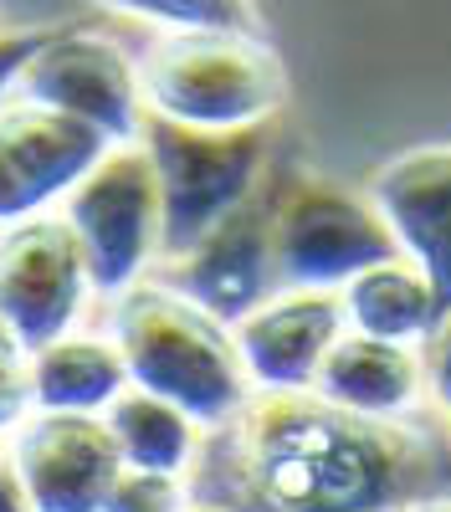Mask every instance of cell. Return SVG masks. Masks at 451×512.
<instances>
[{"label": "cell", "instance_id": "obj_1", "mask_svg": "<svg viewBox=\"0 0 451 512\" xmlns=\"http://www.w3.org/2000/svg\"><path fill=\"white\" fill-rule=\"evenodd\" d=\"M446 451L416 420H369L308 395H257L205 431L195 502L226 512H410L441 497Z\"/></svg>", "mask_w": 451, "mask_h": 512}, {"label": "cell", "instance_id": "obj_2", "mask_svg": "<svg viewBox=\"0 0 451 512\" xmlns=\"http://www.w3.org/2000/svg\"><path fill=\"white\" fill-rule=\"evenodd\" d=\"M108 338L129 364L134 390L175 400L205 431H221L257 400L236 333L170 282H139L113 297Z\"/></svg>", "mask_w": 451, "mask_h": 512}, {"label": "cell", "instance_id": "obj_3", "mask_svg": "<svg viewBox=\"0 0 451 512\" xmlns=\"http://www.w3.org/2000/svg\"><path fill=\"white\" fill-rule=\"evenodd\" d=\"M139 77L149 113L211 134L262 128L287 98L282 57L262 31H159Z\"/></svg>", "mask_w": 451, "mask_h": 512}, {"label": "cell", "instance_id": "obj_4", "mask_svg": "<svg viewBox=\"0 0 451 512\" xmlns=\"http://www.w3.org/2000/svg\"><path fill=\"white\" fill-rule=\"evenodd\" d=\"M6 98L41 103L67 118L93 123L113 144H139L149 103L139 62L103 31L52 26V31H11L6 36Z\"/></svg>", "mask_w": 451, "mask_h": 512}, {"label": "cell", "instance_id": "obj_5", "mask_svg": "<svg viewBox=\"0 0 451 512\" xmlns=\"http://www.w3.org/2000/svg\"><path fill=\"white\" fill-rule=\"evenodd\" d=\"M159 175V200H164V241L159 256L180 262L211 236L231 210H241L257 195V175L267 164V139L262 128H236V134H211V128H185L149 113L144 139Z\"/></svg>", "mask_w": 451, "mask_h": 512}, {"label": "cell", "instance_id": "obj_6", "mask_svg": "<svg viewBox=\"0 0 451 512\" xmlns=\"http://www.w3.org/2000/svg\"><path fill=\"white\" fill-rule=\"evenodd\" d=\"M282 292H344L359 272L395 262L400 241L380 205L334 180H298L272 200Z\"/></svg>", "mask_w": 451, "mask_h": 512}, {"label": "cell", "instance_id": "obj_7", "mask_svg": "<svg viewBox=\"0 0 451 512\" xmlns=\"http://www.w3.org/2000/svg\"><path fill=\"white\" fill-rule=\"evenodd\" d=\"M62 221L77 231L82 256L98 297H123L134 292L159 256L164 241V200H159V175L144 144H118L88 180H82L67 205Z\"/></svg>", "mask_w": 451, "mask_h": 512}, {"label": "cell", "instance_id": "obj_8", "mask_svg": "<svg viewBox=\"0 0 451 512\" xmlns=\"http://www.w3.org/2000/svg\"><path fill=\"white\" fill-rule=\"evenodd\" d=\"M88 292L98 287L62 210L6 226V241H0V323H6L11 354L31 359L36 349L67 338L88 308Z\"/></svg>", "mask_w": 451, "mask_h": 512}, {"label": "cell", "instance_id": "obj_9", "mask_svg": "<svg viewBox=\"0 0 451 512\" xmlns=\"http://www.w3.org/2000/svg\"><path fill=\"white\" fill-rule=\"evenodd\" d=\"M118 144L93 123L67 118L41 103H11L0 118V221L16 226L31 216H52V205L93 175Z\"/></svg>", "mask_w": 451, "mask_h": 512}, {"label": "cell", "instance_id": "obj_10", "mask_svg": "<svg viewBox=\"0 0 451 512\" xmlns=\"http://www.w3.org/2000/svg\"><path fill=\"white\" fill-rule=\"evenodd\" d=\"M6 466L21 477L36 512H108L118 477L129 472L103 415L31 410L6 431Z\"/></svg>", "mask_w": 451, "mask_h": 512}, {"label": "cell", "instance_id": "obj_11", "mask_svg": "<svg viewBox=\"0 0 451 512\" xmlns=\"http://www.w3.org/2000/svg\"><path fill=\"white\" fill-rule=\"evenodd\" d=\"M170 287H180L195 308L236 328L262 303L282 292L277 282V241H272V200L252 195L241 210L205 236L195 251H185L170 267Z\"/></svg>", "mask_w": 451, "mask_h": 512}, {"label": "cell", "instance_id": "obj_12", "mask_svg": "<svg viewBox=\"0 0 451 512\" xmlns=\"http://www.w3.org/2000/svg\"><path fill=\"white\" fill-rule=\"evenodd\" d=\"M231 333L257 395H308L328 349L349 333V313L339 292H277Z\"/></svg>", "mask_w": 451, "mask_h": 512}, {"label": "cell", "instance_id": "obj_13", "mask_svg": "<svg viewBox=\"0 0 451 512\" xmlns=\"http://www.w3.org/2000/svg\"><path fill=\"white\" fill-rule=\"evenodd\" d=\"M369 200L390 221L400 251L431 277L436 313H451V144L405 149L375 169Z\"/></svg>", "mask_w": 451, "mask_h": 512}, {"label": "cell", "instance_id": "obj_14", "mask_svg": "<svg viewBox=\"0 0 451 512\" xmlns=\"http://www.w3.org/2000/svg\"><path fill=\"white\" fill-rule=\"evenodd\" d=\"M313 395L339 410L369 415V420H405L426 400V354L349 328L328 349Z\"/></svg>", "mask_w": 451, "mask_h": 512}, {"label": "cell", "instance_id": "obj_15", "mask_svg": "<svg viewBox=\"0 0 451 512\" xmlns=\"http://www.w3.org/2000/svg\"><path fill=\"white\" fill-rule=\"evenodd\" d=\"M26 369H31L36 410H57V415H108L123 390H134L118 344L93 333H67L57 344L36 349Z\"/></svg>", "mask_w": 451, "mask_h": 512}, {"label": "cell", "instance_id": "obj_16", "mask_svg": "<svg viewBox=\"0 0 451 512\" xmlns=\"http://www.w3.org/2000/svg\"><path fill=\"white\" fill-rule=\"evenodd\" d=\"M339 297H344L349 328L369 333V338H385V344L421 349L426 338L441 328L431 277L410 262V256H395V262H380V267L359 272Z\"/></svg>", "mask_w": 451, "mask_h": 512}, {"label": "cell", "instance_id": "obj_17", "mask_svg": "<svg viewBox=\"0 0 451 512\" xmlns=\"http://www.w3.org/2000/svg\"><path fill=\"white\" fill-rule=\"evenodd\" d=\"M103 420H108L129 472H170V477L195 472L200 446H205V425L195 415H185L175 400L149 395V390H123Z\"/></svg>", "mask_w": 451, "mask_h": 512}, {"label": "cell", "instance_id": "obj_18", "mask_svg": "<svg viewBox=\"0 0 451 512\" xmlns=\"http://www.w3.org/2000/svg\"><path fill=\"white\" fill-rule=\"evenodd\" d=\"M98 6L159 31H257L252 0H98Z\"/></svg>", "mask_w": 451, "mask_h": 512}, {"label": "cell", "instance_id": "obj_19", "mask_svg": "<svg viewBox=\"0 0 451 512\" xmlns=\"http://www.w3.org/2000/svg\"><path fill=\"white\" fill-rule=\"evenodd\" d=\"M195 492L190 477H170V472H123L108 512H190Z\"/></svg>", "mask_w": 451, "mask_h": 512}, {"label": "cell", "instance_id": "obj_20", "mask_svg": "<svg viewBox=\"0 0 451 512\" xmlns=\"http://www.w3.org/2000/svg\"><path fill=\"white\" fill-rule=\"evenodd\" d=\"M421 354H426V400L451 425V313L441 318V328L421 344Z\"/></svg>", "mask_w": 451, "mask_h": 512}, {"label": "cell", "instance_id": "obj_21", "mask_svg": "<svg viewBox=\"0 0 451 512\" xmlns=\"http://www.w3.org/2000/svg\"><path fill=\"white\" fill-rule=\"evenodd\" d=\"M0 512H36V502L26 497V487H21V477L11 472H0Z\"/></svg>", "mask_w": 451, "mask_h": 512}, {"label": "cell", "instance_id": "obj_22", "mask_svg": "<svg viewBox=\"0 0 451 512\" xmlns=\"http://www.w3.org/2000/svg\"><path fill=\"white\" fill-rule=\"evenodd\" d=\"M410 512H451V497L441 492V497H426V502H416Z\"/></svg>", "mask_w": 451, "mask_h": 512}, {"label": "cell", "instance_id": "obj_23", "mask_svg": "<svg viewBox=\"0 0 451 512\" xmlns=\"http://www.w3.org/2000/svg\"><path fill=\"white\" fill-rule=\"evenodd\" d=\"M190 512H226V507H211V502H195Z\"/></svg>", "mask_w": 451, "mask_h": 512}]
</instances>
